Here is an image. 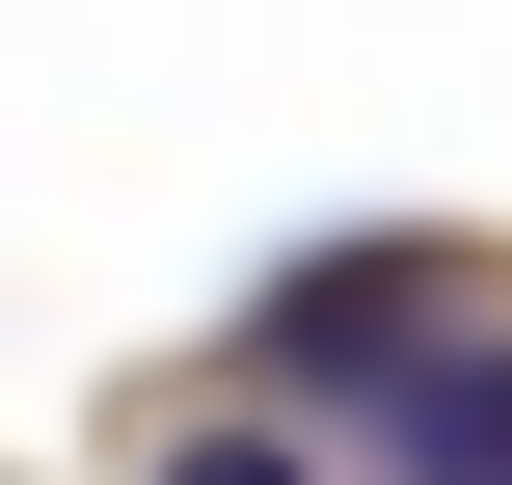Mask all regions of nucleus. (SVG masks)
Wrapping results in <instances>:
<instances>
[{
  "instance_id": "1",
  "label": "nucleus",
  "mask_w": 512,
  "mask_h": 485,
  "mask_svg": "<svg viewBox=\"0 0 512 485\" xmlns=\"http://www.w3.org/2000/svg\"><path fill=\"white\" fill-rule=\"evenodd\" d=\"M324 405L378 432V485H512V297H486V270H432Z\"/></svg>"
},
{
  "instance_id": "2",
  "label": "nucleus",
  "mask_w": 512,
  "mask_h": 485,
  "mask_svg": "<svg viewBox=\"0 0 512 485\" xmlns=\"http://www.w3.org/2000/svg\"><path fill=\"white\" fill-rule=\"evenodd\" d=\"M162 485H324V459H297V432H189Z\"/></svg>"
}]
</instances>
